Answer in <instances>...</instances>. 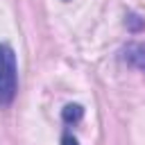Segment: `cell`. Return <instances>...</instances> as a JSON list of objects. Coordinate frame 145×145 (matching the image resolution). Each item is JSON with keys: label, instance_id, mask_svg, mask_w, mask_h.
I'll list each match as a JSON object with an SVG mask.
<instances>
[{"label": "cell", "instance_id": "cell-4", "mask_svg": "<svg viewBox=\"0 0 145 145\" xmlns=\"http://www.w3.org/2000/svg\"><path fill=\"white\" fill-rule=\"evenodd\" d=\"M125 25H127V29H129V32L138 34V32H143V29H145V18H140L138 14H127Z\"/></svg>", "mask_w": 145, "mask_h": 145}, {"label": "cell", "instance_id": "cell-2", "mask_svg": "<svg viewBox=\"0 0 145 145\" xmlns=\"http://www.w3.org/2000/svg\"><path fill=\"white\" fill-rule=\"evenodd\" d=\"M122 59L129 66H134V68L145 72V43H129L122 50Z\"/></svg>", "mask_w": 145, "mask_h": 145}, {"label": "cell", "instance_id": "cell-1", "mask_svg": "<svg viewBox=\"0 0 145 145\" xmlns=\"http://www.w3.org/2000/svg\"><path fill=\"white\" fill-rule=\"evenodd\" d=\"M18 91V63L11 45L0 43V106H9Z\"/></svg>", "mask_w": 145, "mask_h": 145}, {"label": "cell", "instance_id": "cell-3", "mask_svg": "<svg viewBox=\"0 0 145 145\" xmlns=\"http://www.w3.org/2000/svg\"><path fill=\"white\" fill-rule=\"evenodd\" d=\"M82 116H84L82 104H66L63 111H61V118H63V122H68V125H70V122H79Z\"/></svg>", "mask_w": 145, "mask_h": 145}, {"label": "cell", "instance_id": "cell-5", "mask_svg": "<svg viewBox=\"0 0 145 145\" xmlns=\"http://www.w3.org/2000/svg\"><path fill=\"white\" fill-rule=\"evenodd\" d=\"M61 145H79V143H77V138L72 134H63L61 136Z\"/></svg>", "mask_w": 145, "mask_h": 145}, {"label": "cell", "instance_id": "cell-6", "mask_svg": "<svg viewBox=\"0 0 145 145\" xmlns=\"http://www.w3.org/2000/svg\"><path fill=\"white\" fill-rule=\"evenodd\" d=\"M63 2H68V0H63Z\"/></svg>", "mask_w": 145, "mask_h": 145}]
</instances>
